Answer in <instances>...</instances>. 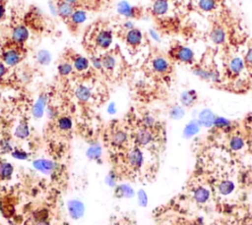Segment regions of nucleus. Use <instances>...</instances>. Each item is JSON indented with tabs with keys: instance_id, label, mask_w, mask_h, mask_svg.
<instances>
[{
	"instance_id": "15",
	"label": "nucleus",
	"mask_w": 252,
	"mask_h": 225,
	"mask_svg": "<svg viewBox=\"0 0 252 225\" xmlns=\"http://www.w3.org/2000/svg\"><path fill=\"white\" fill-rule=\"evenodd\" d=\"M216 115L215 113L209 109V108H205L202 111H200V113L198 114V121L200 123V125L202 127L205 128H211L214 126V122L216 119Z\"/></svg>"
},
{
	"instance_id": "34",
	"label": "nucleus",
	"mask_w": 252,
	"mask_h": 225,
	"mask_svg": "<svg viewBox=\"0 0 252 225\" xmlns=\"http://www.w3.org/2000/svg\"><path fill=\"white\" fill-rule=\"evenodd\" d=\"M74 70V67L71 63V61H63L61 62L58 66H57V71H58V74L62 77H65V76H69Z\"/></svg>"
},
{
	"instance_id": "1",
	"label": "nucleus",
	"mask_w": 252,
	"mask_h": 225,
	"mask_svg": "<svg viewBox=\"0 0 252 225\" xmlns=\"http://www.w3.org/2000/svg\"><path fill=\"white\" fill-rule=\"evenodd\" d=\"M91 43V47L95 53L96 50H107L112 44L113 33L109 28L95 26L89 30V35H86Z\"/></svg>"
},
{
	"instance_id": "22",
	"label": "nucleus",
	"mask_w": 252,
	"mask_h": 225,
	"mask_svg": "<svg viewBox=\"0 0 252 225\" xmlns=\"http://www.w3.org/2000/svg\"><path fill=\"white\" fill-rule=\"evenodd\" d=\"M87 20V13L81 9H75L70 20L67 22L69 26L78 27Z\"/></svg>"
},
{
	"instance_id": "23",
	"label": "nucleus",
	"mask_w": 252,
	"mask_h": 225,
	"mask_svg": "<svg viewBox=\"0 0 252 225\" xmlns=\"http://www.w3.org/2000/svg\"><path fill=\"white\" fill-rule=\"evenodd\" d=\"M75 95L79 101L87 102L92 96V91L87 85L79 84L75 89Z\"/></svg>"
},
{
	"instance_id": "27",
	"label": "nucleus",
	"mask_w": 252,
	"mask_h": 225,
	"mask_svg": "<svg viewBox=\"0 0 252 225\" xmlns=\"http://www.w3.org/2000/svg\"><path fill=\"white\" fill-rule=\"evenodd\" d=\"M30 135V127L26 120H21L15 129V136L19 139H26Z\"/></svg>"
},
{
	"instance_id": "26",
	"label": "nucleus",
	"mask_w": 252,
	"mask_h": 225,
	"mask_svg": "<svg viewBox=\"0 0 252 225\" xmlns=\"http://www.w3.org/2000/svg\"><path fill=\"white\" fill-rule=\"evenodd\" d=\"M45 104H46V95L42 94L39 96V98L37 99V101L32 107V115L35 118H40L43 115Z\"/></svg>"
},
{
	"instance_id": "42",
	"label": "nucleus",
	"mask_w": 252,
	"mask_h": 225,
	"mask_svg": "<svg viewBox=\"0 0 252 225\" xmlns=\"http://www.w3.org/2000/svg\"><path fill=\"white\" fill-rule=\"evenodd\" d=\"M6 15V0H0V22Z\"/></svg>"
},
{
	"instance_id": "29",
	"label": "nucleus",
	"mask_w": 252,
	"mask_h": 225,
	"mask_svg": "<svg viewBox=\"0 0 252 225\" xmlns=\"http://www.w3.org/2000/svg\"><path fill=\"white\" fill-rule=\"evenodd\" d=\"M213 127H215V128H217L219 130L224 131V132H228V131L231 130L232 124H231V122L228 119H226L224 117L217 116L216 119H215Z\"/></svg>"
},
{
	"instance_id": "2",
	"label": "nucleus",
	"mask_w": 252,
	"mask_h": 225,
	"mask_svg": "<svg viewBox=\"0 0 252 225\" xmlns=\"http://www.w3.org/2000/svg\"><path fill=\"white\" fill-rule=\"evenodd\" d=\"M168 55L171 59L180 63L191 65L195 62L194 51L190 47L182 44H176L172 46L168 51Z\"/></svg>"
},
{
	"instance_id": "40",
	"label": "nucleus",
	"mask_w": 252,
	"mask_h": 225,
	"mask_svg": "<svg viewBox=\"0 0 252 225\" xmlns=\"http://www.w3.org/2000/svg\"><path fill=\"white\" fill-rule=\"evenodd\" d=\"M12 151V145L10 144V141L6 139L0 140V153H6Z\"/></svg>"
},
{
	"instance_id": "6",
	"label": "nucleus",
	"mask_w": 252,
	"mask_h": 225,
	"mask_svg": "<svg viewBox=\"0 0 252 225\" xmlns=\"http://www.w3.org/2000/svg\"><path fill=\"white\" fill-rule=\"evenodd\" d=\"M192 73L194 76L203 81L212 83H219L220 81V75L216 69H208L200 65H195L192 68Z\"/></svg>"
},
{
	"instance_id": "47",
	"label": "nucleus",
	"mask_w": 252,
	"mask_h": 225,
	"mask_svg": "<svg viewBox=\"0 0 252 225\" xmlns=\"http://www.w3.org/2000/svg\"><path fill=\"white\" fill-rule=\"evenodd\" d=\"M241 225H252V220H246Z\"/></svg>"
},
{
	"instance_id": "44",
	"label": "nucleus",
	"mask_w": 252,
	"mask_h": 225,
	"mask_svg": "<svg viewBox=\"0 0 252 225\" xmlns=\"http://www.w3.org/2000/svg\"><path fill=\"white\" fill-rule=\"evenodd\" d=\"M7 71H8V68L7 66L0 60V80L4 78V76H6L7 74Z\"/></svg>"
},
{
	"instance_id": "36",
	"label": "nucleus",
	"mask_w": 252,
	"mask_h": 225,
	"mask_svg": "<svg viewBox=\"0 0 252 225\" xmlns=\"http://www.w3.org/2000/svg\"><path fill=\"white\" fill-rule=\"evenodd\" d=\"M141 125L145 128L153 130L157 125V121L154 118V116H152L151 114H146L143 116V118L141 120Z\"/></svg>"
},
{
	"instance_id": "31",
	"label": "nucleus",
	"mask_w": 252,
	"mask_h": 225,
	"mask_svg": "<svg viewBox=\"0 0 252 225\" xmlns=\"http://www.w3.org/2000/svg\"><path fill=\"white\" fill-rule=\"evenodd\" d=\"M33 166H34L37 170H39V171H41V172H43V173H50L51 171H53V169H54V167H55L54 164H53L51 161H49V160H43V159H39V160L34 161Z\"/></svg>"
},
{
	"instance_id": "11",
	"label": "nucleus",
	"mask_w": 252,
	"mask_h": 225,
	"mask_svg": "<svg viewBox=\"0 0 252 225\" xmlns=\"http://www.w3.org/2000/svg\"><path fill=\"white\" fill-rule=\"evenodd\" d=\"M117 11L120 15L124 16L127 19H136L142 14L141 9L135 6H131L127 2H120L117 7Z\"/></svg>"
},
{
	"instance_id": "16",
	"label": "nucleus",
	"mask_w": 252,
	"mask_h": 225,
	"mask_svg": "<svg viewBox=\"0 0 252 225\" xmlns=\"http://www.w3.org/2000/svg\"><path fill=\"white\" fill-rule=\"evenodd\" d=\"M101 58V65H102V71L104 72H113L117 65V58L116 56L111 52H105L100 55Z\"/></svg>"
},
{
	"instance_id": "45",
	"label": "nucleus",
	"mask_w": 252,
	"mask_h": 225,
	"mask_svg": "<svg viewBox=\"0 0 252 225\" xmlns=\"http://www.w3.org/2000/svg\"><path fill=\"white\" fill-rule=\"evenodd\" d=\"M62 1H64V2H67V3H69V4H72V5H77L78 3H79V1L80 0H62Z\"/></svg>"
},
{
	"instance_id": "14",
	"label": "nucleus",
	"mask_w": 252,
	"mask_h": 225,
	"mask_svg": "<svg viewBox=\"0 0 252 225\" xmlns=\"http://www.w3.org/2000/svg\"><path fill=\"white\" fill-rule=\"evenodd\" d=\"M169 11L168 0H154L151 5V12L156 17H162Z\"/></svg>"
},
{
	"instance_id": "9",
	"label": "nucleus",
	"mask_w": 252,
	"mask_h": 225,
	"mask_svg": "<svg viewBox=\"0 0 252 225\" xmlns=\"http://www.w3.org/2000/svg\"><path fill=\"white\" fill-rule=\"evenodd\" d=\"M151 68L156 74L158 75L168 74L171 70L168 60L162 56H157L153 58L151 61Z\"/></svg>"
},
{
	"instance_id": "20",
	"label": "nucleus",
	"mask_w": 252,
	"mask_h": 225,
	"mask_svg": "<svg viewBox=\"0 0 252 225\" xmlns=\"http://www.w3.org/2000/svg\"><path fill=\"white\" fill-rule=\"evenodd\" d=\"M198 99V94L194 89H187L180 94V103L183 107H192Z\"/></svg>"
},
{
	"instance_id": "10",
	"label": "nucleus",
	"mask_w": 252,
	"mask_h": 225,
	"mask_svg": "<svg viewBox=\"0 0 252 225\" xmlns=\"http://www.w3.org/2000/svg\"><path fill=\"white\" fill-rule=\"evenodd\" d=\"M125 42L129 47L137 48L143 42V32L137 28L127 30L125 34Z\"/></svg>"
},
{
	"instance_id": "41",
	"label": "nucleus",
	"mask_w": 252,
	"mask_h": 225,
	"mask_svg": "<svg viewBox=\"0 0 252 225\" xmlns=\"http://www.w3.org/2000/svg\"><path fill=\"white\" fill-rule=\"evenodd\" d=\"M244 62H245V65L247 66V67H252V47H250L248 50H247V52H246V54H245V56H244Z\"/></svg>"
},
{
	"instance_id": "5",
	"label": "nucleus",
	"mask_w": 252,
	"mask_h": 225,
	"mask_svg": "<svg viewBox=\"0 0 252 225\" xmlns=\"http://www.w3.org/2000/svg\"><path fill=\"white\" fill-rule=\"evenodd\" d=\"M109 143L112 147L121 149L124 148L129 141V136L125 130L120 127H115L110 131Z\"/></svg>"
},
{
	"instance_id": "32",
	"label": "nucleus",
	"mask_w": 252,
	"mask_h": 225,
	"mask_svg": "<svg viewBox=\"0 0 252 225\" xmlns=\"http://www.w3.org/2000/svg\"><path fill=\"white\" fill-rule=\"evenodd\" d=\"M197 6L203 12H213L218 6V1L217 0H198Z\"/></svg>"
},
{
	"instance_id": "30",
	"label": "nucleus",
	"mask_w": 252,
	"mask_h": 225,
	"mask_svg": "<svg viewBox=\"0 0 252 225\" xmlns=\"http://www.w3.org/2000/svg\"><path fill=\"white\" fill-rule=\"evenodd\" d=\"M12 173H13V166L4 160H0V181H5L10 179V177L12 176Z\"/></svg>"
},
{
	"instance_id": "39",
	"label": "nucleus",
	"mask_w": 252,
	"mask_h": 225,
	"mask_svg": "<svg viewBox=\"0 0 252 225\" xmlns=\"http://www.w3.org/2000/svg\"><path fill=\"white\" fill-rule=\"evenodd\" d=\"M100 148L97 146V145H94V146H91L88 150V156L92 159H96L100 156Z\"/></svg>"
},
{
	"instance_id": "18",
	"label": "nucleus",
	"mask_w": 252,
	"mask_h": 225,
	"mask_svg": "<svg viewBox=\"0 0 252 225\" xmlns=\"http://www.w3.org/2000/svg\"><path fill=\"white\" fill-rule=\"evenodd\" d=\"M209 37H210V40L214 44L220 45V44H223L225 42L226 32H225V30H224V28L222 27L217 26V27H214L211 29Z\"/></svg>"
},
{
	"instance_id": "43",
	"label": "nucleus",
	"mask_w": 252,
	"mask_h": 225,
	"mask_svg": "<svg viewBox=\"0 0 252 225\" xmlns=\"http://www.w3.org/2000/svg\"><path fill=\"white\" fill-rule=\"evenodd\" d=\"M138 199L141 205H146L147 204V195L144 191H140L138 194Z\"/></svg>"
},
{
	"instance_id": "46",
	"label": "nucleus",
	"mask_w": 252,
	"mask_h": 225,
	"mask_svg": "<svg viewBox=\"0 0 252 225\" xmlns=\"http://www.w3.org/2000/svg\"><path fill=\"white\" fill-rule=\"evenodd\" d=\"M181 225H199L197 222H192V221H187V222H184L182 223Z\"/></svg>"
},
{
	"instance_id": "13",
	"label": "nucleus",
	"mask_w": 252,
	"mask_h": 225,
	"mask_svg": "<svg viewBox=\"0 0 252 225\" xmlns=\"http://www.w3.org/2000/svg\"><path fill=\"white\" fill-rule=\"evenodd\" d=\"M245 67H246V65H245L244 59L239 56H236V57H233L232 59H230L228 65H227V71L230 76L237 77L243 72Z\"/></svg>"
},
{
	"instance_id": "19",
	"label": "nucleus",
	"mask_w": 252,
	"mask_h": 225,
	"mask_svg": "<svg viewBox=\"0 0 252 225\" xmlns=\"http://www.w3.org/2000/svg\"><path fill=\"white\" fill-rule=\"evenodd\" d=\"M211 197V192L204 186L196 187L192 192V197L197 203H206Z\"/></svg>"
},
{
	"instance_id": "35",
	"label": "nucleus",
	"mask_w": 252,
	"mask_h": 225,
	"mask_svg": "<svg viewBox=\"0 0 252 225\" xmlns=\"http://www.w3.org/2000/svg\"><path fill=\"white\" fill-rule=\"evenodd\" d=\"M185 115V110L181 105H174L169 109V116L171 119L179 120Z\"/></svg>"
},
{
	"instance_id": "12",
	"label": "nucleus",
	"mask_w": 252,
	"mask_h": 225,
	"mask_svg": "<svg viewBox=\"0 0 252 225\" xmlns=\"http://www.w3.org/2000/svg\"><path fill=\"white\" fill-rule=\"evenodd\" d=\"M75 9L76 8L74 5L64 2L62 0H57L56 2V12L59 15V17L65 22H68L70 20Z\"/></svg>"
},
{
	"instance_id": "17",
	"label": "nucleus",
	"mask_w": 252,
	"mask_h": 225,
	"mask_svg": "<svg viewBox=\"0 0 252 225\" xmlns=\"http://www.w3.org/2000/svg\"><path fill=\"white\" fill-rule=\"evenodd\" d=\"M71 63L74 67V70L77 72H86L90 69V60L87 57H84L80 54H74L71 57Z\"/></svg>"
},
{
	"instance_id": "33",
	"label": "nucleus",
	"mask_w": 252,
	"mask_h": 225,
	"mask_svg": "<svg viewBox=\"0 0 252 225\" xmlns=\"http://www.w3.org/2000/svg\"><path fill=\"white\" fill-rule=\"evenodd\" d=\"M56 125L59 130L63 132H67L72 128V120L68 116H60L57 118Z\"/></svg>"
},
{
	"instance_id": "21",
	"label": "nucleus",
	"mask_w": 252,
	"mask_h": 225,
	"mask_svg": "<svg viewBox=\"0 0 252 225\" xmlns=\"http://www.w3.org/2000/svg\"><path fill=\"white\" fill-rule=\"evenodd\" d=\"M201 127L202 126L200 125L198 119H192L185 125L183 130V137L185 139H191L200 132Z\"/></svg>"
},
{
	"instance_id": "3",
	"label": "nucleus",
	"mask_w": 252,
	"mask_h": 225,
	"mask_svg": "<svg viewBox=\"0 0 252 225\" xmlns=\"http://www.w3.org/2000/svg\"><path fill=\"white\" fill-rule=\"evenodd\" d=\"M23 57H24V55H23L20 45L12 46V47L9 46L4 51H2V53L0 55V60L7 67H14L22 61Z\"/></svg>"
},
{
	"instance_id": "24",
	"label": "nucleus",
	"mask_w": 252,
	"mask_h": 225,
	"mask_svg": "<svg viewBox=\"0 0 252 225\" xmlns=\"http://www.w3.org/2000/svg\"><path fill=\"white\" fill-rule=\"evenodd\" d=\"M68 209L73 218H80L84 213V205L79 200H71L68 204Z\"/></svg>"
},
{
	"instance_id": "37",
	"label": "nucleus",
	"mask_w": 252,
	"mask_h": 225,
	"mask_svg": "<svg viewBox=\"0 0 252 225\" xmlns=\"http://www.w3.org/2000/svg\"><path fill=\"white\" fill-rule=\"evenodd\" d=\"M37 62L41 65H47L51 60V55L46 50H40L36 55Z\"/></svg>"
},
{
	"instance_id": "38",
	"label": "nucleus",
	"mask_w": 252,
	"mask_h": 225,
	"mask_svg": "<svg viewBox=\"0 0 252 225\" xmlns=\"http://www.w3.org/2000/svg\"><path fill=\"white\" fill-rule=\"evenodd\" d=\"M47 218H48V211H47L45 208L37 209V210L34 212V215H33L34 222H35V221L47 220Z\"/></svg>"
},
{
	"instance_id": "4",
	"label": "nucleus",
	"mask_w": 252,
	"mask_h": 225,
	"mask_svg": "<svg viewBox=\"0 0 252 225\" xmlns=\"http://www.w3.org/2000/svg\"><path fill=\"white\" fill-rule=\"evenodd\" d=\"M144 156L140 146L131 147L125 154V164L131 171H138L143 164Z\"/></svg>"
},
{
	"instance_id": "7",
	"label": "nucleus",
	"mask_w": 252,
	"mask_h": 225,
	"mask_svg": "<svg viewBox=\"0 0 252 225\" xmlns=\"http://www.w3.org/2000/svg\"><path fill=\"white\" fill-rule=\"evenodd\" d=\"M154 139L153 130L145 128L142 125L134 133V141L138 146H147L154 141Z\"/></svg>"
},
{
	"instance_id": "28",
	"label": "nucleus",
	"mask_w": 252,
	"mask_h": 225,
	"mask_svg": "<svg viewBox=\"0 0 252 225\" xmlns=\"http://www.w3.org/2000/svg\"><path fill=\"white\" fill-rule=\"evenodd\" d=\"M245 145V141L241 136L234 135L228 141V146L233 151L241 150Z\"/></svg>"
},
{
	"instance_id": "25",
	"label": "nucleus",
	"mask_w": 252,
	"mask_h": 225,
	"mask_svg": "<svg viewBox=\"0 0 252 225\" xmlns=\"http://www.w3.org/2000/svg\"><path fill=\"white\" fill-rule=\"evenodd\" d=\"M235 189V185L231 180H222L218 185V191L221 196L230 195Z\"/></svg>"
},
{
	"instance_id": "8",
	"label": "nucleus",
	"mask_w": 252,
	"mask_h": 225,
	"mask_svg": "<svg viewBox=\"0 0 252 225\" xmlns=\"http://www.w3.org/2000/svg\"><path fill=\"white\" fill-rule=\"evenodd\" d=\"M30 32L25 25H17L13 28L11 37L13 43L17 45H23L29 38Z\"/></svg>"
}]
</instances>
